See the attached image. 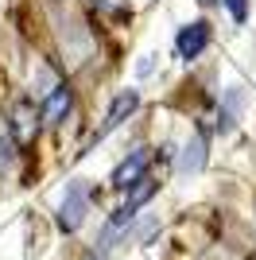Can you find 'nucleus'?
Segmentation results:
<instances>
[{"label":"nucleus","instance_id":"f257e3e1","mask_svg":"<svg viewBox=\"0 0 256 260\" xmlns=\"http://www.w3.org/2000/svg\"><path fill=\"white\" fill-rule=\"evenodd\" d=\"M85 214H89V186H85V179H70L66 194H62V206H58V229L62 233H78Z\"/></svg>","mask_w":256,"mask_h":260},{"label":"nucleus","instance_id":"f03ea898","mask_svg":"<svg viewBox=\"0 0 256 260\" xmlns=\"http://www.w3.org/2000/svg\"><path fill=\"white\" fill-rule=\"evenodd\" d=\"M155 190H159V183H155L151 175H144L140 183H132V186H128L124 202H120V206H117V214L109 217V221H113V225H120V229H128V225H132V221H136V210H140V206H148Z\"/></svg>","mask_w":256,"mask_h":260},{"label":"nucleus","instance_id":"7ed1b4c3","mask_svg":"<svg viewBox=\"0 0 256 260\" xmlns=\"http://www.w3.org/2000/svg\"><path fill=\"white\" fill-rule=\"evenodd\" d=\"M140 109V89H120L117 98H113V105H109V113H105V120L97 124V132H93V144L97 140H105L109 132H117L120 124H124L132 113Z\"/></svg>","mask_w":256,"mask_h":260},{"label":"nucleus","instance_id":"20e7f679","mask_svg":"<svg viewBox=\"0 0 256 260\" xmlns=\"http://www.w3.org/2000/svg\"><path fill=\"white\" fill-rule=\"evenodd\" d=\"M39 109H35V101L20 98L16 105H12V144L16 148H27V144L39 136Z\"/></svg>","mask_w":256,"mask_h":260},{"label":"nucleus","instance_id":"39448f33","mask_svg":"<svg viewBox=\"0 0 256 260\" xmlns=\"http://www.w3.org/2000/svg\"><path fill=\"white\" fill-rule=\"evenodd\" d=\"M70 109H74V89H70V82H58V86L47 89V101H43V109H39V120L47 124V128H58Z\"/></svg>","mask_w":256,"mask_h":260},{"label":"nucleus","instance_id":"423d86ee","mask_svg":"<svg viewBox=\"0 0 256 260\" xmlns=\"http://www.w3.org/2000/svg\"><path fill=\"white\" fill-rule=\"evenodd\" d=\"M210 35H213V31H210V23H206V20L186 23V27L179 31V39H175V51H179V58H186V62H190V58H198V54L210 47Z\"/></svg>","mask_w":256,"mask_h":260},{"label":"nucleus","instance_id":"0eeeda50","mask_svg":"<svg viewBox=\"0 0 256 260\" xmlns=\"http://www.w3.org/2000/svg\"><path fill=\"white\" fill-rule=\"evenodd\" d=\"M148 163H151V152H148V148H136L128 159L117 163V171H113V186H117V190H128L132 183H140V179L148 175Z\"/></svg>","mask_w":256,"mask_h":260},{"label":"nucleus","instance_id":"6e6552de","mask_svg":"<svg viewBox=\"0 0 256 260\" xmlns=\"http://www.w3.org/2000/svg\"><path fill=\"white\" fill-rule=\"evenodd\" d=\"M206 167V132H194L190 140L182 144L179 155V175H198Z\"/></svg>","mask_w":256,"mask_h":260},{"label":"nucleus","instance_id":"1a4fd4ad","mask_svg":"<svg viewBox=\"0 0 256 260\" xmlns=\"http://www.w3.org/2000/svg\"><path fill=\"white\" fill-rule=\"evenodd\" d=\"M241 105H245V93H241V89H229V93H225L221 98V113H217V132H229L237 124V117H241Z\"/></svg>","mask_w":256,"mask_h":260},{"label":"nucleus","instance_id":"9d476101","mask_svg":"<svg viewBox=\"0 0 256 260\" xmlns=\"http://www.w3.org/2000/svg\"><path fill=\"white\" fill-rule=\"evenodd\" d=\"M120 237H128V229H120V225H113V221H105V229H101V237H97V256H109V252L117 249V241Z\"/></svg>","mask_w":256,"mask_h":260},{"label":"nucleus","instance_id":"9b49d317","mask_svg":"<svg viewBox=\"0 0 256 260\" xmlns=\"http://www.w3.org/2000/svg\"><path fill=\"white\" fill-rule=\"evenodd\" d=\"M12 163H16V144H12V136H4L0 140V179L12 171Z\"/></svg>","mask_w":256,"mask_h":260},{"label":"nucleus","instance_id":"f8f14e48","mask_svg":"<svg viewBox=\"0 0 256 260\" xmlns=\"http://www.w3.org/2000/svg\"><path fill=\"white\" fill-rule=\"evenodd\" d=\"M225 8H229V16H233L237 23H245L248 20V0H221Z\"/></svg>","mask_w":256,"mask_h":260},{"label":"nucleus","instance_id":"ddd939ff","mask_svg":"<svg viewBox=\"0 0 256 260\" xmlns=\"http://www.w3.org/2000/svg\"><path fill=\"white\" fill-rule=\"evenodd\" d=\"M97 12H109V16H124V0H93Z\"/></svg>","mask_w":256,"mask_h":260}]
</instances>
